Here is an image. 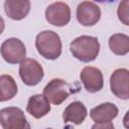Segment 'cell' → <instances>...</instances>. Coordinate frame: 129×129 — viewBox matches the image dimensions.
<instances>
[{"label": "cell", "instance_id": "obj_14", "mask_svg": "<svg viewBox=\"0 0 129 129\" xmlns=\"http://www.w3.org/2000/svg\"><path fill=\"white\" fill-rule=\"evenodd\" d=\"M87 115L88 111L86 106L80 101H75L69 104L68 107L64 109L62 113V119L66 123L70 122L76 125H80L85 121Z\"/></svg>", "mask_w": 129, "mask_h": 129}, {"label": "cell", "instance_id": "obj_2", "mask_svg": "<svg viewBox=\"0 0 129 129\" xmlns=\"http://www.w3.org/2000/svg\"><path fill=\"white\" fill-rule=\"evenodd\" d=\"M61 40L52 30H43L36 35L35 47L38 53L46 59H56L61 54Z\"/></svg>", "mask_w": 129, "mask_h": 129}, {"label": "cell", "instance_id": "obj_10", "mask_svg": "<svg viewBox=\"0 0 129 129\" xmlns=\"http://www.w3.org/2000/svg\"><path fill=\"white\" fill-rule=\"evenodd\" d=\"M80 78L85 89L89 93H97L103 89V74L101 70L98 68L91 66L85 67L80 74Z\"/></svg>", "mask_w": 129, "mask_h": 129}, {"label": "cell", "instance_id": "obj_15", "mask_svg": "<svg viewBox=\"0 0 129 129\" xmlns=\"http://www.w3.org/2000/svg\"><path fill=\"white\" fill-rule=\"evenodd\" d=\"M17 94V85L10 75L0 76V102L13 99Z\"/></svg>", "mask_w": 129, "mask_h": 129}, {"label": "cell", "instance_id": "obj_7", "mask_svg": "<svg viewBox=\"0 0 129 129\" xmlns=\"http://www.w3.org/2000/svg\"><path fill=\"white\" fill-rule=\"evenodd\" d=\"M46 21L54 26H64L71 20V8L64 2H53L45 9Z\"/></svg>", "mask_w": 129, "mask_h": 129}, {"label": "cell", "instance_id": "obj_5", "mask_svg": "<svg viewBox=\"0 0 129 129\" xmlns=\"http://www.w3.org/2000/svg\"><path fill=\"white\" fill-rule=\"evenodd\" d=\"M19 76L26 86H36L43 79L41 64L34 58H24L19 64Z\"/></svg>", "mask_w": 129, "mask_h": 129}, {"label": "cell", "instance_id": "obj_9", "mask_svg": "<svg viewBox=\"0 0 129 129\" xmlns=\"http://www.w3.org/2000/svg\"><path fill=\"white\" fill-rule=\"evenodd\" d=\"M101 18L100 7L92 1L81 2L77 7V20L84 26L95 25Z\"/></svg>", "mask_w": 129, "mask_h": 129}, {"label": "cell", "instance_id": "obj_17", "mask_svg": "<svg viewBox=\"0 0 129 129\" xmlns=\"http://www.w3.org/2000/svg\"><path fill=\"white\" fill-rule=\"evenodd\" d=\"M128 5H129V1L128 0H124V1L119 3L118 10H117V14H118V17H119L120 21H122L123 24H125V25H129V21H128V18H129Z\"/></svg>", "mask_w": 129, "mask_h": 129}, {"label": "cell", "instance_id": "obj_11", "mask_svg": "<svg viewBox=\"0 0 129 129\" xmlns=\"http://www.w3.org/2000/svg\"><path fill=\"white\" fill-rule=\"evenodd\" d=\"M118 107L110 102L102 103L97 107H94L90 111V117L95 123L111 122L118 116Z\"/></svg>", "mask_w": 129, "mask_h": 129}, {"label": "cell", "instance_id": "obj_19", "mask_svg": "<svg viewBox=\"0 0 129 129\" xmlns=\"http://www.w3.org/2000/svg\"><path fill=\"white\" fill-rule=\"evenodd\" d=\"M4 28H5V22H4V19L2 18V16L0 15V35L3 32Z\"/></svg>", "mask_w": 129, "mask_h": 129}, {"label": "cell", "instance_id": "obj_13", "mask_svg": "<svg viewBox=\"0 0 129 129\" xmlns=\"http://www.w3.org/2000/svg\"><path fill=\"white\" fill-rule=\"evenodd\" d=\"M50 111L49 102L44 98L43 95L36 94L31 96L26 105V112L36 119H40Z\"/></svg>", "mask_w": 129, "mask_h": 129}, {"label": "cell", "instance_id": "obj_1", "mask_svg": "<svg viewBox=\"0 0 129 129\" xmlns=\"http://www.w3.org/2000/svg\"><path fill=\"white\" fill-rule=\"evenodd\" d=\"M70 49L77 59L83 62H90L98 56L100 52V42L95 36L81 35L71 42Z\"/></svg>", "mask_w": 129, "mask_h": 129}, {"label": "cell", "instance_id": "obj_8", "mask_svg": "<svg viewBox=\"0 0 129 129\" xmlns=\"http://www.w3.org/2000/svg\"><path fill=\"white\" fill-rule=\"evenodd\" d=\"M129 72L127 69H117L110 77L111 92L119 99L128 100L129 98Z\"/></svg>", "mask_w": 129, "mask_h": 129}, {"label": "cell", "instance_id": "obj_20", "mask_svg": "<svg viewBox=\"0 0 129 129\" xmlns=\"http://www.w3.org/2000/svg\"><path fill=\"white\" fill-rule=\"evenodd\" d=\"M47 129H51V128H47Z\"/></svg>", "mask_w": 129, "mask_h": 129}, {"label": "cell", "instance_id": "obj_16", "mask_svg": "<svg viewBox=\"0 0 129 129\" xmlns=\"http://www.w3.org/2000/svg\"><path fill=\"white\" fill-rule=\"evenodd\" d=\"M109 47L117 55H125L129 51V37L124 33H115L109 38Z\"/></svg>", "mask_w": 129, "mask_h": 129}, {"label": "cell", "instance_id": "obj_12", "mask_svg": "<svg viewBox=\"0 0 129 129\" xmlns=\"http://www.w3.org/2000/svg\"><path fill=\"white\" fill-rule=\"evenodd\" d=\"M6 15L13 20L25 18L30 11V1L28 0H6L4 2Z\"/></svg>", "mask_w": 129, "mask_h": 129}, {"label": "cell", "instance_id": "obj_18", "mask_svg": "<svg viewBox=\"0 0 129 129\" xmlns=\"http://www.w3.org/2000/svg\"><path fill=\"white\" fill-rule=\"evenodd\" d=\"M91 129H115L112 122H104V123H95Z\"/></svg>", "mask_w": 129, "mask_h": 129}, {"label": "cell", "instance_id": "obj_6", "mask_svg": "<svg viewBox=\"0 0 129 129\" xmlns=\"http://www.w3.org/2000/svg\"><path fill=\"white\" fill-rule=\"evenodd\" d=\"M0 53L5 61L8 63H19L26 55V48L24 43L16 37H11L4 40L0 47Z\"/></svg>", "mask_w": 129, "mask_h": 129}, {"label": "cell", "instance_id": "obj_3", "mask_svg": "<svg viewBox=\"0 0 129 129\" xmlns=\"http://www.w3.org/2000/svg\"><path fill=\"white\" fill-rule=\"evenodd\" d=\"M74 93L72 86L61 79H52L43 89L44 98L51 104L58 106L64 102L69 96Z\"/></svg>", "mask_w": 129, "mask_h": 129}, {"label": "cell", "instance_id": "obj_4", "mask_svg": "<svg viewBox=\"0 0 129 129\" xmlns=\"http://www.w3.org/2000/svg\"><path fill=\"white\" fill-rule=\"evenodd\" d=\"M0 125L3 129H30L24 112L18 107H6L1 109Z\"/></svg>", "mask_w": 129, "mask_h": 129}]
</instances>
